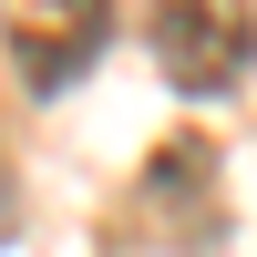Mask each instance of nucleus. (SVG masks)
Returning a JSON list of instances; mask_svg holds the SVG:
<instances>
[{"label": "nucleus", "mask_w": 257, "mask_h": 257, "mask_svg": "<svg viewBox=\"0 0 257 257\" xmlns=\"http://www.w3.org/2000/svg\"><path fill=\"white\" fill-rule=\"evenodd\" d=\"M0 237H11V155H0Z\"/></svg>", "instance_id": "obj_4"}, {"label": "nucleus", "mask_w": 257, "mask_h": 257, "mask_svg": "<svg viewBox=\"0 0 257 257\" xmlns=\"http://www.w3.org/2000/svg\"><path fill=\"white\" fill-rule=\"evenodd\" d=\"M0 41H11V72L31 93H62L103 62L113 41V0H0Z\"/></svg>", "instance_id": "obj_2"}, {"label": "nucleus", "mask_w": 257, "mask_h": 257, "mask_svg": "<svg viewBox=\"0 0 257 257\" xmlns=\"http://www.w3.org/2000/svg\"><path fill=\"white\" fill-rule=\"evenodd\" d=\"M144 41H155V72L175 93L216 103V93H237L257 72V0H155Z\"/></svg>", "instance_id": "obj_1"}, {"label": "nucleus", "mask_w": 257, "mask_h": 257, "mask_svg": "<svg viewBox=\"0 0 257 257\" xmlns=\"http://www.w3.org/2000/svg\"><path fill=\"white\" fill-rule=\"evenodd\" d=\"M123 226H134L144 247H175V257L216 247V155H206L196 134H175L134 175V216H123Z\"/></svg>", "instance_id": "obj_3"}]
</instances>
